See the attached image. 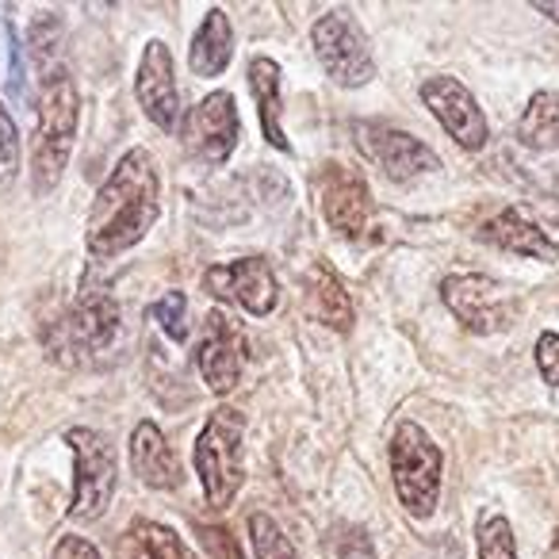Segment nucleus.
<instances>
[{"mask_svg": "<svg viewBox=\"0 0 559 559\" xmlns=\"http://www.w3.org/2000/svg\"><path fill=\"white\" fill-rule=\"evenodd\" d=\"M353 142H357L360 154H365L383 177L395 180V185H406V180L441 169V157H437L426 142L399 131V127L380 123V119H368V123L353 127Z\"/></svg>", "mask_w": 559, "mask_h": 559, "instance_id": "1a4fd4ad", "label": "nucleus"}, {"mask_svg": "<svg viewBox=\"0 0 559 559\" xmlns=\"http://www.w3.org/2000/svg\"><path fill=\"white\" fill-rule=\"evenodd\" d=\"M150 314H154V319L162 322V330L177 345L188 342V299L180 296V292H169V296H162L154 307H150Z\"/></svg>", "mask_w": 559, "mask_h": 559, "instance_id": "a878e982", "label": "nucleus"}, {"mask_svg": "<svg viewBox=\"0 0 559 559\" xmlns=\"http://www.w3.org/2000/svg\"><path fill=\"white\" fill-rule=\"evenodd\" d=\"M307 304H311V314L322 322V326L337 330V334H349L353 330V304L349 292L342 288V280L330 264H314L311 276H307Z\"/></svg>", "mask_w": 559, "mask_h": 559, "instance_id": "aec40b11", "label": "nucleus"}, {"mask_svg": "<svg viewBox=\"0 0 559 559\" xmlns=\"http://www.w3.org/2000/svg\"><path fill=\"white\" fill-rule=\"evenodd\" d=\"M162 215V180L146 150H131L108 173L88 211L85 246L93 257H119L134 249Z\"/></svg>", "mask_w": 559, "mask_h": 559, "instance_id": "f257e3e1", "label": "nucleus"}, {"mask_svg": "<svg viewBox=\"0 0 559 559\" xmlns=\"http://www.w3.org/2000/svg\"><path fill=\"white\" fill-rule=\"evenodd\" d=\"M230 58H234V27L223 9H211L207 16H203L200 32H195L188 62H192L195 78H223Z\"/></svg>", "mask_w": 559, "mask_h": 559, "instance_id": "6ab92c4d", "label": "nucleus"}, {"mask_svg": "<svg viewBox=\"0 0 559 559\" xmlns=\"http://www.w3.org/2000/svg\"><path fill=\"white\" fill-rule=\"evenodd\" d=\"M249 88H253L257 116H261V131L280 154H288L292 142L284 134V104H280V66L272 58H253L249 62Z\"/></svg>", "mask_w": 559, "mask_h": 559, "instance_id": "a211bd4d", "label": "nucleus"}, {"mask_svg": "<svg viewBox=\"0 0 559 559\" xmlns=\"http://www.w3.org/2000/svg\"><path fill=\"white\" fill-rule=\"evenodd\" d=\"M475 548H479V559H518L513 525L502 513H483L475 525Z\"/></svg>", "mask_w": 559, "mask_h": 559, "instance_id": "b1692460", "label": "nucleus"}, {"mask_svg": "<svg viewBox=\"0 0 559 559\" xmlns=\"http://www.w3.org/2000/svg\"><path fill=\"white\" fill-rule=\"evenodd\" d=\"M119 334V304L104 288H88L78 296V304L58 322V345L55 357L66 365H78L81 357L108 349Z\"/></svg>", "mask_w": 559, "mask_h": 559, "instance_id": "6e6552de", "label": "nucleus"}, {"mask_svg": "<svg viewBox=\"0 0 559 559\" xmlns=\"http://www.w3.org/2000/svg\"><path fill=\"white\" fill-rule=\"evenodd\" d=\"M441 475L444 456L437 441L418 421H403L391 437V479H395V495L411 518H433L437 498H441Z\"/></svg>", "mask_w": 559, "mask_h": 559, "instance_id": "20e7f679", "label": "nucleus"}, {"mask_svg": "<svg viewBox=\"0 0 559 559\" xmlns=\"http://www.w3.org/2000/svg\"><path fill=\"white\" fill-rule=\"evenodd\" d=\"M58 50H62V20L55 12H35L27 24V55L39 66V78H50L58 66Z\"/></svg>", "mask_w": 559, "mask_h": 559, "instance_id": "5701e85b", "label": "nucleus"}, {"mask_svg": "<svg viewBox=\"0 0 559 559\" xmlns=\"http://www.w3.org/2000/svg\"><path fill=\"white\" fill-rule=\"evenodd\" d=\"M203 292L218 304H230L249 311L253 319H264V314L276 311L280 299V284L276 272L264 257H241V261L218 264L203 276Z\"/></svg>", "mask_w": 559, "mask_h": 559, "instance_id": "9b49d317", "label": "nucleus"}, {"mask_svg": "<svg viewBox=\"0 0 559 559\" xmlns=\"http://www.w3.org/2000/svg\"><path fill=\"white\" fill-rule=\"evenodd\" d=\"M127 559H195V551L162 521L139 518L127 528Z\"/></svg>", "mask_w": 559, "mask_h": 559, "instance_id": "4be33fe9", "label": "nucleus"}, {"mask_svg": "<svg viewBox=\"0 0 559 559\" xmlns=\"http://www.w3.org/2000/svg\"><path fill=\"white\" fill-rule=\"evenodd\" d=\"M521 146L551 154L559 150V93H533L518 123Z\"/></svg>", "mask_w": 559, "mask_h": 559, "instance_id": "412c9836", "label": "nucleus"}, {"mask_svg": "<svg viewBox=\"0 0 559 559\" xmlns=\"http://www.w3.org/2000/svg\"><path fill=\"white\" fill-rule=\"evenodd\" d=\"M556 559H559V533H556Z\"/></svg>", "mask_w": 559, "mask_h": 559, "instance_id": "2f4dec72", "label": "nucleus"}, {"mask_svg": "<svg viewBox=\"0 0 559 559\" xmlns=\"http://www.w3.org/2000/svg\"><path fill=\"white\" fill-rule=\"evenodd\" d=\"M533 9L540 12V16H548V20H556V24H559V4H544V0H536Z\"/></svg>", "mask_w": 559, "mask_h": 559, "instance_id": "7c9ffc66", "label": "nucleus"}, {"mask_svg": "<svg viewBox=\"0 0 559 559\" xmlns=\"http://www.w3.org/2000/svg\"><path fill=\"white\" fill-rule=\"evenodd\" d=\"M203 383L211 388V395L226 399L241 380V337L226 326L223 311L207 314V330H203L200 353H195Z\"/></svg>", "mask_w": 559, "mask_h": 559, "instance_id": "2eb2a0df", "label": "nucleus"}, {"mask_svg": "<svg viewBox=\"0 0 559 559\" xmlns=\"http://www.w3.org/2000/svg\"><path fill=\"white\" fill-rule=\"evenodd\" d=\"M200 540L211 551V559H246L230 533L223 525H200Z\"/></svg>", "mask_w": 559, "mask_h": 559, "instance_id": "c85d7f7f", "label": "nucleus"}, {"mask_svg": "<svg viewBox=\"0 0 559 559\" xmlns=\"http://www.w3.org/2000/svg\"><path fill=\"white\" fill-rule=\"evenodd\" d=\"M314 55H319L322 70L337 81L342 88H360L376 78V58L368 47L365 32L353 20L349 9H334L311 27Z\"/></svg>", "mask_w": 559, "mask_h": 559, "instance_id": "0eeeda50", "label": "nucleus"}, {"mask_svg": "<svg viewBox=\"0 0 559 559\" xmlns=\"http://www.w3.org/2000/svg\"><path fill=\"white\" fill-rule=\"evenodd\" d=\"M421 100L433 111L437 123L449 131V139L467 154H479L487 146V116H483L479 100L472 96V88L456 78H429L421 85Z\"/></svg>", "mask_w": 559, "mask_h": 559, "instance_id": "f8f14e48", "label": "nucleus"}, {"mask_svg": "<svg viewBox=\"0 0 559 559\" xmlns=\"http://www.w3.org/2000/svg\"><path fill=\"white\" fill-rule=\"evenodd\" d=\"M483 241H490V246L506 249V253H518V257H533V261H559V246L548 238V234L540 230V226L533 223V218H525L518 207H506L498 211L495 218H490L487 226L479 230Z\"/></svg>", "mask_w": 559, "mask_h": 559, "instance_id": "f3484780", "label": "nucleus"}, {"mask_svg": "<svg viewBox=\"0 0 559 559\" xmlns=\"http://www.w3.org/2000/svg\"><path fill=\"white\" fill-rule=\"evenodd\" d=\"M55 559H100V551L85 536H62L55 548Z\"/></svg>", "mask_w": 559, "mask_h": 559, "instance_id": "c756f323", "label": "nucleus"}, {"mask_svg": "<svg viewBox=\"0 0 559 559\" xmlns=\"http://www.w3.org/2000/svg\"><path fill=\"white\" fill-rule=\"evenodd\" d=\"M134 93H139L142 111L157 131H177L180 123V93H177V73H173V55L165 43H150L142 55L139 78H134Z\"/></svg>", "mask_w": 559, "mask_h": 559, "instance_id": "4468645a", "label": "nucleus"}, {"mask_svg": "<svg viewBox=\"0 0 559 559\" xmlns=\"http://www.w3.org/2000/svg\"><path fill=\"white\" fill-rule=\"evenodd\" d=\"M441 299L456 322L464 330L479 337L502 334L518 322L521 314V299L513 288H506L502 280L483 276V272H456V276H444L441 284Z\"/></svg>", "mask_w": 559, "mask_h": 559, "instance_id": "39448f33", "label": "nucleus"}, {"mask_svg": "<svg viewBox=\"0 0 559 559\" xmlns=\"http://www.w3.org/2000/svg\"><path fill=\"white\" fill-rule=\"evenodd\" d=\"M249 544H253L257 559H296V548L284 536V528L269 518V513H253L249 518Z\"/></svg>", "mask_w": 559, "mask_h": 559, "instance_id": "393cba45", "label": "nucleus"}, {"mask_svg": "<svg viewBox=\"0 0 559 559\" xmlns=\"http://www.w3.org/2000/svg\"><path fill=\"white\" fill-rule=\"evenodd\" d=\"M241 437H246V418L234 406H218L203 426V433L195 437V472L203 479L207 506L218 513L230 510L241 490V479H246Z\"/></svg>", "mask_w": 559, "mask_h": 559, "instance_id": "7ed1b4c3", "label": "nucleus"}, {"mask_svg": "<svg viewBox=\"0 0 559 559\" xmlns=\"http://www.w3.org/2000/svg\"><path fill=\"white\" fill-rule=\"evenodd\" d=\"M66 444L73 449V502L70 518L73 521H100L104 510L111 506L119 479L116 449L104 433L85 426L66 429Z\"/></svg>", "mask_w": 559, "mask_h": 559, "instance_id": "423d86ee", "label": "nucleus"}, {"mask_svg": "<svg viewBox=\"0 0 559 559\" xmlns=\"http://www.w3.org/2000/svg\"><path fill=\"white\" fill-rule=\"evenodd\" d=\"M536 368H540V380L548 388H559V334L556 330H544L536 337Z\"/></svg>", "mask_w": 559, "mask_h": 559, "instance_id": "cd10ccee", "label": "nucleus"}, {"mask_svg": "<svg viewBox=\"0 0 559 559\" xmlns=\"http://www.w3.org/2000/svg\"><path fill=\"white\" fill-rule=\"evenodd\" d=\"M238 139H241L238 104H234V93H226V88L203 96L188 111L185 123H180V142L203 165H223L238 150Z\"/></svg>", "mask_w": 559, "mask_h": 559, "instance_id": "9d476101", "label": "nucleus"}, {"mask_svg": "<svg viewBox=\"0 0 559 559\" xmlns=\"http://www.w3.org/2000/svg\"><path fill=\"white\" fill-rule=\"evenodd\" d=\"M131 467L146 487L154 490H180L185 487V467L177 464L165 433L154 421H139L131 433Z\"/></svg>", "mask_w": 559, "mask_h": 559, "instance_id": "dca6fc26", "label": "nucleus"}, {"mask_svg": "<svg viewBox=\"0 0 559 559\" xmlns=\"http://www.w3.org/2000/svg\"><path fill=\"white\" fill-rule=\"evenodd\" d=\"M78 116H81V96L70 73L55 70L50 78H43L39 127H35V142H32V188L39 195L55 192L66 165H70L73 142H78Z\"/></svg>", "mask_w": 559, "mask_h": 559, "instance_id": "f03ea898", "label": "nucleus"}, {"mask_svg": "<svg viewBox=\"0 0 559 559\" xmlns=\"http://www.w3.org/2000/svg\"><path fill=\"white\" fill-rule=\"evenodd\" d=\"M20 173V134L9 108L0 104V185H12Z\"/></svg>", "mask_w": 559, "mask_h": 559, "instance_id": "bb28decb", "label": "nucleus"}, {"mask_svg": "<svg viewBox=\"0 0 559 559\" xmlns=\"http://www.w3.org/2000/svg\"><path fill=\"white\" fill-rule=\"evenodd\" d=\"M319 203H322L326 223L334 226L342 238L360 241L368 234V226H372V215H376L372 192H368L365 180L353 169H345V165H330V169L322 173Z\"/></svg>", "mask_w": 559, "mask_h": 559, "instance_id": "ddd939ff", "label": "nucleus"}]
</instances>
